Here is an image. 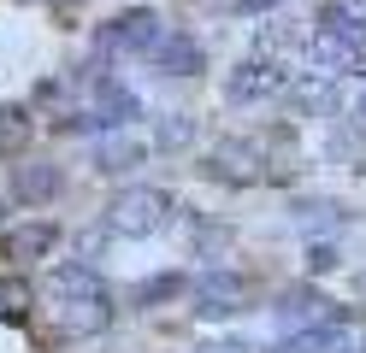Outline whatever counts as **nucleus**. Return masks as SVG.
Masks as SVG:
<instances>
[{"mask_svg":"<svg viewBox=\"0 0 366 353\" xmlns=\"http://www.w3.org/2000/svg\"><path fill=\"white\" fill-rule=\"evenodd\" d=\"M159 195H124L119 200V230H148V224H159Z\"/></svg>","mask_w":366,"mask_h":353,"instance_id":"obj_1","label":"nucleus"}]
</instances>
